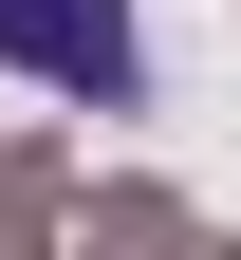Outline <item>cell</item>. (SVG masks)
Segmentation results:
<instances>
[{"mask_svg": "<svg viewBox=\"0 0 241 260\" xmlns=\"http://www.w3.org/2000/svg\"><path fill=\"white\" fill-rule=\"evenodd\" d=\"M0 56L56 93H130L149 75V38H130V0H0Z\"/></svg>", "mask_w": 241, "mask_h": 260, "instance_id": "6da1fadb", "label": "cell"}]
</instances>
